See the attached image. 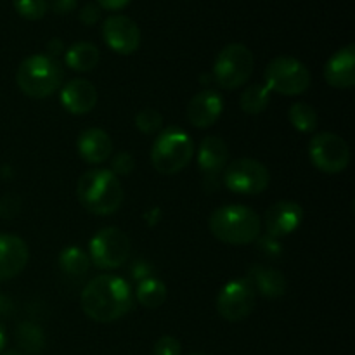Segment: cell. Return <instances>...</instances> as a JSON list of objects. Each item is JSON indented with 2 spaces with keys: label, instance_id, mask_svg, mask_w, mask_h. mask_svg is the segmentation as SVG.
<instances>
[{
  "label": "cell",
  "instance_id": "6da1fadb",
  "mask_svg": "<svg viewBox=\"0 0 355 355\" xmlns=\"http://www.w3.org/2000/svg\"><path fill=\"white\" fill-rule=\"evenodd\" d=\"M83 314L96 322H114L134 307V293L123 277L103 274L87 283L80 295Z\"/></svg>",
  "mask_w": 355,
  "mask_h": 355
},
{
  "label": "cell",
  "instance_id": "7a4b0ae2",
  "mask_svg": "<svg viewBox=\"0 0 355 355\" xmlns=\"http://www.w3.org/2000/svg\"><path fill=\"white\" fill-rule=\"evenodd\" d=\"M76 196L89 214L106 217L120 210L123 203V187L111 170L92 168L78 179Z\"/></svg>",
  "mask_w": 355,
  "mask_h": 355
},
{
  "label": "cell",
  "instance_id": "3957f363",
  "mask_svg": "<svg viewBox=\"0 0 355 355\" xmlns=\"http://www.w3.org/2000/svg\"><path fill=\"white\" fill-rule=\"evenodd\" d=\"M210 231L225 245L243 246L260 238L262 220L255 210L245 205H224L211 214Z\"/></svg>",
  "mask_w": 355,
  "mask_h": 355
},
{
  "label": "cell",
  "instance_id": "277c9868",
  "mask_svg": "<svg viewBox=\"0 0 355 355\" xmlns=\"http://www.w3.org/2000/svg\"><path fill=\"white\" fill-rule=\"evenodd\" d=\"M64 80V69L49 54H33L24 59L16 71V83L21 92L31 99H45L58 92Z\"/></svg>",
  "mask_w": 355,
  "mask_h": 355
},
{
  "label": "cell",
  "instance_id": "5b68a950",
  "mask_svg": "<svg viewBox=\"0 0 355 355\" xmlns=\"http://www.w3.org/2000/svg\"><path fill=\"white\" fill-rule=\"evenodd\" d=\"M194 155V142L186 130L168 127L162 130L151 148V163L156 172L173 175L189 165Z\"/></svg>",
  "mask_w": 355,
  "mask_h": 355
},
{
  "label": "cell",
  "instance_id": "8992f818",
  "mask_svg": "<svg viewBox=\"0 0 355 355\" xmlns=\"http://www.w3.org/2000/svg\"><path fill=\"white\" fill-rule=\"evenodd\" d=\"M255 68L252 51L243 44H229L218 52L214 66V78L224 90H234L245 85Z\"/></svg>",
  "mask_w": 355,
  "mask_h": 355
},
{
  "label": "cell",
  "instance_id": "52a82bcc",
  "mask_svg": "<svg viewBox=\"0 0 355 355\" xmlns=\"http://www.w3.org/2000/svg\"><path fill=\"white\" fill-rule=\"evenodd\" d=\"M266 85L270 92L281 96H300L311 87V71L307 66L291 55H277L267 64Z\"/></svg>",
  "mask_w": 355,
  "mask_h": 355
},
{
  "label": "cell",
  "instance_id": "ba28073f",
  "mask_svg": "<svg viewBox=\"0 0 355 355\" xmlns=\"http://www.w3.org/2000/svg\"><path fill=\"white\" fill-rule=\"evenodd\" d=\"M130 239L121 229L104 227L89 243L90 262L97 269L113 270L123 266L130 257Z\"/></svg>",
  "mask_w": 355,
  "mask_h": 355
},
{
  "label": "cell",
  "instance_id": "9c48e42d",
  "mask_svg": "<svg viewBox=\"0 0 355 355\" xmlns=\"http://www.w3.org/2000/svg\"><path fill=\"white\" fill-rule=\"evenodd\" d=\"M224 186L236 194H260L269 187L270 173L263 163L253 158H239L224 168Z\"/></svg>",
  "mask_w": 355,
  "mask_h": 355
},
{
  "label": "cell",
  "instance_id": "30bf717a",
  "mask_svg": "<svg viewBox=\"0 0 355 355\" xmlns=\"http://www.w3.org/2000/svg\"><path fill=\"white\" fill-rule=\"evenodd\" d=\"M309 158L312 165L324 173H340L349 166L350 148L340 135L322 132L309 142Z\"/></svg>",
  "mask_w": 355,
  "mask_h": 355
},
{
  "label": "cell",
  "instance_id": "8fae6325",
  "mask_svg": "<svg viewBox=\"0 0 355 355\" xmlns=\"http://www.w3.org/2000/svg\"><path fill=\"white\" fill-rule=\"evenodd\" d=\"M257 291L248 279H236L225 284L217 297V312L231 322L243 321L255 309Z\"/></svg>",
  "mask_w": 355,
  "mask_h": 355
},
{
  "label": "cell",
  "instance_id": "7c38bea8",
  "mask_svg": "<svg viewBox=\"0 0 355 355\" xmlns=\"http://www.w3.org/2000/svg\"><path fill=\"white\" fill-rule=\"evenodd\" d=\"M103 38L107 47L120 55H130L141 45L137 23L123 14H113L103 23Z\"/></svg>",
  "mask_w": 355,
  "mask_h": 355
},
{
  "label": "cell",
  "instance_id": "4fadbf2b",
  "mask_svg": "<svg viewBox=\"0 0 355 355\" xmlns=\"http://www.w3.org/2000/svg\"><path fill=\"white\" fill-rule=\"evenodd\" d=\"M229 163V148L224 139L208 135L201 141L198 151V165L205 173V186L208 191L218 187V175L224 172Z\"/></svg>",
  "mask_w": 355,
  "mask_h": 355
},
{
  "label": "cell",
  "instance_id": "5bb4252c",
  "mask_svg": "<svg viewBox=\"0 0 355 355\" xmlns=\"http://www.w3.org/2000/svg\"><path fill=\"white\" fill-rule=\"evenodd\" d=\"M304 218V210L295 201H277L276 205L266 211V231L267 236L274 239L286 238L293 234L302 224Z\"/></svg>",
  "mask_w": 355,
  "mask_h": 355
},
{
  "label": "cell",
  "instance_id": "9a60e30c",
  "mask_svg": "<svg viewBox=\"0 0 355 355\" xmlns=\"http://www.w3.org/2000/svg\"><path fill=\"white\" fill-rule=\"evenodd\" d=\"M30 260L28 245L14 234L0 232V283L19 276Z\"/></svg>",
  "mask_w": 355,
  "mask_h": 355
},
{
  "label": "cell",
  "instance_id": "2e32d148",
  "mask_svg": "<svg viewBox=\"0 0 355 355\" xmlns=\"http://www.w3.org/2000/svg\"><path fill=\"white\" fill-rule=\"evenodd\" d=\"M224 111V99L215 90L198 92L187 104V120L196 128H208L220 118Z\"/></svg>",
  "mask_w": 355,
  "mask_h": 355
},
{
  "label": "cell",
  "instance_id": "e0dca14e",
  "mask_svg": "<svg viewBox=\"0 0 355 355\" xmlns=\"http://www.w3.org/2000/svg\"><path fill=\"white\" fill-rule=\"evenodd\" d=\"M324 80L335 89L355 85V45L349 44L336 51L324 66Z\"/></svg>",
  "mask_w": 355,
  "mask_h": 355
},
{
  "label": "cell",
  "instance_id": "ac0fdd59",
  "mask_svg": "<svg viewBox=\"0 0 355 355\" xmlns=\"http://www.w3.org/2000/svg\"><path fill=\"white\" fill-rule=\"evenodd\" d=\"M62 107L71 114H87L96 107L97 90L89 80L73 78L61 89Z\"/></svg>",
  "mask_w": 355,
  "mask_h": 355
},
{
  "label": "cell",
  "instance_id": "d6986e66",
  "mask_svg": "<svg viewBox=\"0 0 355 355\" xmlns=\"http://www.w3.org/2000/svg\"><path fill=\"white\" fill-rule=\"evenodd\" d=\"M80 158L89 165H101L106 162L113 151V142L111 137L101 128H87L80 134L76 141Z\"/></svg>",
  "mask_w": 355,
  "mask_h": 355
},
{
  "label": "cell",
  "instance_id": "ffe728a7",
  "mask_svg": "<svg viewBox=\"0 0 355 355\" xmlns=\"http://www.w3.org/2000/svg\"><path fill=\"white\" fill-rule=\"evenodd\" d=\"M246 279L252 283L253 290L267 298H279L286 293V277L277 269L257 266L250 270Z\"/></svg>",
  "mask_w": 355,
  "mask_h": 355
},
{
  "label": "cell",
  "instance_id": "44dd1931",
  "mask_svg": "<svg viewBox=\"0 0 355 355\" xmlns=\"http://www.w3.org/2000/svg\"><path fill=\"white\" fill-rule=\"evenodd\" d=\"M101 52L99 49L96 47L90 42H76L71 47L66 51L64 61L66 66L73 71L78 73H89L99 64Z\"/></svg>",
  "mask_w": 355,
  "mask_h": 355
},
{
  "label": "cell",
  "instance_id": "7402d4cb",
  "mask_svg": "<svg viewBox=\"0 0 355 355\" xmlns=\"http://www.w3.org/2000/svg\"><path fill=\"white\" fill-rule=\"evenodd\" d=\"M89 253L78 246H68L59 253V267L64 274L71 277H83L90 269Z\"/></svg>",
  "mask_w": 355,
  "mask_h": 355
},
{
  "label": "cell",
  "instance_id": "603a6c76",
  "mask_svg": "<svg viewBox=\"0 0 355 355\" xmlns=\"http://www.w3.org/2000/svg\"><path fill=\"white\" fill-rule=\"evenodd\" d=\"M16 342L23 350L21 354L38 355L45 347V335L35 322H21L16 328Z\"/></svg>",
  "mask_w": 355,
  "mask_h": 355
},
{
  "label": "cell",
  "instance_id": "cb8c5ba5",
  "mask_svg": "<svg viewBox=\"0 0 355 355\" xmlns=\"http://www.w3.org/2000/svg\"><path fill=\"white\" fill-rule=\"evenodd\" d=\"M270 90L266 83H252L239 97V106L248 114H260L269 107Z\"/></svg>",
  "mask_w": 355,
  "mask_h": 355
},
{
  "label": "cell",
  "instance_id": "d4e9b609",
  "mask_svg": "<svg viewBox=\"0 0 355 355\" xmlns=\"http://www.w3.org/2000/svg\"><path fill=\"white\" fill-rule=\"evenodd\" d=\"M135 298L142 307L156 309L162 307L166 300V286L156 277H146L139 283L135 290Z\"/></svg>",
  "mask_w": 355,
  "mask_h": 355
},
{
  "label": "cell",
  "instance_id": "484cf974",
  "mask_svg": "<svg viewBox=\"0 0 355 355\" xmlns=\"http://www.w3.org/2000/svg\"><path fill=\"white\" fill-rule=\"evenodd\" d=\"M290 123L302 134H312L318 128V113L307 103H295L288 111Z\"/></svg>",
  "mask_w": 355,
  "mask_h": 355
},
{
  "label": "cell",
  "instance_id": "4316f807",
  "mask_svg": "<svg viewBox=\"0 0 355 355\" xmlns=\"http://www.w3.org/2000/svg\"><path fill=\"white\" fill-rule=\"evenodd\" d=\"M163 116L159 111L153 110V107H144L135 114V127L146 135H155L156 132L162 130Z\"/></svg>",
  "mask_w": 355,
  "mask_h": 355
},
{
  "label": "cell",
  "instance_id": "83f0119b",
  "mask_svg": "<svg viewBox=\"0 0 355 355\" xmlns=\"http://www.w3.org/2000/svg\"><path fill=\"white\" fill-rule=\"evenodd\" d=\"M12 3L16 12L28 21L42 19L49 10L47 0H12Z\"/></svg>",
  "mask_w": 355,
  "mask_h": 355
},
{
  "label": "cell",
  "instance_id": "f1b7e54d",
  "mask_svg": "<svg viewBox=\"0 0 355 355\" xmlns=\"http://www.w3.org/2000/svg\"><path fill=\"white\" fill-rule=\"evenodd\" d=\"M111 168H113L111 172H113L116 177L118 175H130L135 168L134 156L127 151L118 153V155L113 158V162H111Z\"/></svg>",
  "mask_w": 355,
  "mask_h": 355
},
{
  "label": "cell",
  "instance_id": "f546056e",
  "mask_svg": "<svg viewBox=\"0 0 355 355\" xmlns=\"http://www.w3.org/2000/svg\"><path fill=\"white\" fill-rule=\"evenodd\" d=\"M182 354V347L180 342L173 336H162L158 342L155 343L153 355H180Z\"/></svg>",
  "mask_w": 355,
  "mask_h": 355
},
{
  "label": "cell",
  "instance_id": "4dcf8cb0",
  "mask_svg": "<svg viewBox=\"0 0 355 355\" xmlns=\"http://www.w3.org/2000/svg\"><path fill=\"white\" fill-rule=\"evenodd\" d=\"M78 17L85 26H92V24H96L101 19V7L97 3H85L80 9Z\"/></svg>",
  "mask_w": 355,
  "mask_h": 355
},
{
  "label": "cell",
  "instance_id": "1f68e13d",
  "mask_svg": "<svg viewBox=\"0 0 355 355\" xmlns=\"http://www.w3.org/2000/svg\"><path fill=\"white\" fill-rule=\"evenodd\" d=\"M21 210V201L16 196H6L0 201V215L3 218H12L19 214Z\"/></svg>",
  "mask_w": 355,
  "mask_h": 355
},
{
  "label": "cell",
  "instance_id": "d6a6232c",
  "mask_svg": "<svg viewBox=\"0 0 355 355\" xmlns=\"http://www.w3.org/2000/svg\"><path fill=\"white\" fill-rule=\"evenodd\" d=\"M49 6L55 14H69L76 9V0H51Z\"/></svg>",
  "mask_w": 355,
  "mask_h": 355
},
{
  "label": "cell",
  "instance_id": "836d02e7",
  "mask_svg": "<svg viewBox=\"0 0 355 355\" xmlns=\"http://www.w3.org/2000/svg\"><path fill=\"white\" fill-rule=\"evenodd\" d=\"M130 0H97V6L106 10H120L127 7Z\"/></svg>",
  "mask_w": 355,
  "mask_h": 355
},
{
  "label": "cell",
  "instance_id": "e575fe53",
  "mask_svg": "<svg viewBox=\"0 0 355 355\" xmlns=\"http://www.w3.org/2000/svg\"><path fill=\"white\" fill-rule=\"evenodd\" d=\"M47 49H49V55L55 58V55H59L62 51H64V45H62V42L59 40V38H54V40H51L47 44Z\"/></svg>",
  "mask_w": 355,
  "mask_h": 355
},
{
  "label": "cell",
  "instance_id": "d590c367",
  "mask_svg": "<svg viewBox=\"0 0 355 355\" xmlns=\"http://www.w3.org/2000/svg\"><path fill=\"white\" fill-rule=\"evenodd\" d=\"M6 343H7V333H6V328H3V326L0 324V354H2V350L6 349Z\"/></svg>",
  "mask_w": 355,
  "mask_h": 355
},
{
  "label": "cell",
  "instance_id": "8d00e7d4",
  "mask_svg": "<svg viewBox=\"0 0 355 355\" xmlns=\"http://www.w3.org/2000/svg\"><path fill=\"white\" fill-rule=\"evenodd\" d=\"M2 355H24V354L17 352V350H7V352H3Z\"/></svg>",
  "mask_w": 355,
  "mask_h": 355
},
{
  "label": "cell",
  "instance_id": "74e56055",
  "mask_svg": "<svg viewBox=\"0 0 355 355\" xmlns=\"http://www.w3.org/2000/svg\"><path fill=\"white\" fill-rule=\"evenodd\" d=\"M193 355H203V354H193Z\"/></svg>",
  "mask_w": 355,
  "mask_h": 355
}]
</instances>
